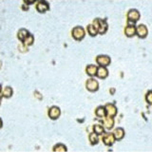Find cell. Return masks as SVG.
I'll list each match as a JSON object with an SVG mask.
<instances>
[{
	"label": "cell",
	"mask_w": 152,
	"mask_h": 152,
	"mask_svg": "<svg viewBox=\"0 0 152 152\" xmlns=\"http://www.w3.org/2000/svg\"><path fill=\"white\" fill-rule=\"evenodd\" d=\"M52 150L53 151H66V147L63 144H57V145H55V146H53Z\"/></svg>",
	"instance_id": "603a6c76"
},
{
	"label": "cell",
	"mask_w": 152,
	"mask_h": 152,
	"mask_svg": "<svg viewBox=\"0 0 152 152\" xmlns=\"http://www.w3.org/2000/svg\"><path fill=\"white\" fill-rule=\"evenodd\" d=\"M88 140H89V142H90V144H91L92 145H97L98 142H99V137H98V134H96L95 132L90 133L89 136H88Z\"/></svg>",
	"instance_id": "d6986e66"
},
{
	"label": "cell",
	"mask_w": 152,
	"mask_h": 152,
	"mask_svg": "<svg viewBox=\"0 0 152 152\" xmlns=\"http://www.w3.org/2000/svg\"><path fill=\"white\" fill-rule=\"evenodd\" d=\"M127 22L128 24H134L140 19V12L139 11H137L135 9H131L127 12Z\"/></svg>",
	"instance_id": "3957f363"
},
{
	"label": "cell",
	"mask_w": 152,
	"mask_h": 152,
	"mask_svg": "<svg viewBox=\"0 0 152 152\" xmlns=\"http://www.w3.org/2000/svg\"><path fill=\"white\" fill-rule=\"evenodd\" d=\"M93 130H94L95 133H96V134L101 135V134H103V133L104 132V126L102 125L95 124V125H93Z\"/></svg>",
	"instance_id": "44dd1931"
},
{
	"label": "cell",
	"mask_w": 152,
	"mask_h": 152,
	"mask_svg": "<svg viewBox=\"0 0 152 152\" xmlns=\"http://www.w3.org/2000/svg\"><path fill=\"white\" fill-rule=\"evenodd\" d=\"M95 115L99 118H103L107 115V111H106V108L103 106H100L98 107L96 109H95Z\"/></svg>",
	"instance_id": "ac0fdd59"
},
{
	"label": "cell",
	"mask_w": 152,
	"mask_h": 152,
	"mask_svg": "<svg viewBox=\"0 0 152 152\" xmlns=\"http://www.w3.org/2000/svg\"><path fill=\"white\" fill-rule=\"evenodd\" d=\"M12 94H13V89H12V88L9 87V86H8V87H5L4 88L3 91H2V97L9 99V98H11L12 96Z\"/></svg>",
	"instance_id": "e0dca14e"
},
{
	"label": "cell",
	"mask_w": 152,
	"mask_h": 152,
	"mask_svg": "<svg viewBox=\"0 0 152 152\" xmlns=\"http://www.w3.org/2000/svg\"><path fill=\"white\" fill-rule=\"evenodd\" d=\"M87 30H88V34H89L90 36H92V37L96 36V35L98 34V31H97V30L94 28V26L92 25V24H89V25H88V27H87Z\"/></svg>",
	"instance_id": "ffe728a7"
},
{
	"label": "cell",
	"mask_w": 152,
	"mask_h": 152,
	"mask_svg": "<svg viewBox=\"0 0 152 152\" xmlns=\"http://www.w3.org/2000/svg\"><path fill=\"white\" fill-rule=\"evenodd\" d=\"M136 34L139 36V38H145L148 34V31H147V27L144 24H141L136 28Z\"/></svg>",
	"instance_id": "52a82bcc"
},
{
	"label": "cell",
	"mask_w": 152,
	"mask_h": 152,
	"mask_svg": "<svg viewBox=\"0 0 152 152\" xmlns=\"http://www.w3.org/2000/svg\"><path fill=\"white\" fill-rule=\"evenodd\" d=\"M50 10V4L46 1H39L36 4V11L40 13H44Z\"/></svg>",
	"instance_id": "ba28073f"
},
{
	"label": "cell",
	"mask_w": 152,
	"mask_h": 152,
	"mask_svg": "<svg viewBox=\"0 0 152 152\" xmlns=\"http://www.w3.org/2000/svg\"><path fill=\"white\" fill-rule=\"evenodd\" d=\"M115 138H114L113 133H107V134H104L103 137V142L107 146H111L114 142H115Z\"/></svg>",
	"instance_id": "30bf717a"
},
{
	"label": "cell",
	"mask_w": 152,
	"mask_h": 152,
	"mask_svg": "<svg viewBox=\"0 0 152 152\" xmlns=\"http://www.w3.org/2000/svg\"><path fill=\"white\" fill-rule=\"evenodd\" d=\"M110 62H111L110 57L107 55H98L96 57V63L100 66H107L110 64Z\"/></svg>",
	"instance_id": "8992f818"
},
{
	"label": "cell",
	"mask_w": 152,
	"mask_h": 152,
	"mask_svg": "<svg viewBox=\"0 0 152 152\" xmlns=\"http://www.w3.org/2000/svg\"><path fill=\"white\" fill-rule=\"evenodd\" d=\"M104 108H106V111H107V116H110V117H114L116 116L117 114V107H115L114 104H107L104 106Z\"/></svg>",
	"instance_id": "9c48e42d"
},
{
	"label": "cell",
	"mask_w": 152,
	"mask_h": 152,
	"mask_svg": "<svg viewBox=\"0 0 152 152\" xmlns=\"http://www.w3.org/2000/svg\"><path fill=\"white\" fill-rule=\"evenodd\" d=\"M113 135L116 141H121L125 137V129L123 127H117L116 129H114Z\"/></svg>",
	"instance_id": "4fadbf2b"
},
{
	"label": "cell",
	"mask_w": 152,
	"mask_h": 152,
	"mask_svg": "<svg viewBox=\"0 0 152 152\" xmlns=\"http://www.w3.org/2000/svg\"><path fill=\"white\" fill-rule=\"evenodd\" d=\"M97 69L98 68L95 65H88L87 68H86V73L88 76H94V75H96Z\"/></svg>",
	"instance_id": "2e32d148"
},
{
	"label": "cell",
	"mask_w": 152,
	"mask_h": 152,
	"mask_svg": "<svg viewBox=\"0 0 152 152\" xmlns=\"http://www.w3.org/2000/svg\"><path fill=\"white\" fill-rule=\"evenodd\" d=\"M22 10H24V11H28V6H26V5H22Z\"/></svg>",
	"instance_id": "d4e9b609"
},
{
	"label": "cell",
	"mask_w": 152,
	"mask_h": 152,
	"mask_svg": "<svg viewBox=\"0 0 152 152\" xmlns=\"http://www.w3.org/2000/svg\"><path fill=\"white\" fill-rule=\"evenodd\" d=\"M48 114H49V117L51 119V120H57L61 115V109H60V107H56V106L50 107L49 108Z\"/></svg>",
	"instance_id": "5b68a950"
},
{
	"label": "cell",
	"mask_w": 152,
	"mask_h": 152,
	"mask_svg": "<svg viewBox=\"0 0 152 152\" xmlns=\"http://www.w3.org/2000/svg\"><path fill=\"white\" fill-rule=\"evenodd\" d=\"M104 128L109 130V129H112V127L114 126V120H113V117L110 116H107V118L104 119Z\"/></svg>",
	"instance_id": "5bb4252c"
},
{
	"label": "cell",
	"mask_w": 152,
	"mask_h": 152,
	"mask_svg": "<svg viewBox=\"0 0 152 152\" xmlns=\"http://www.w3.org/2000/svg\"><path fill=\"white\" fill-rule=\"evenodd\" d=\"M92 25L96 28L99 34H104L107 31L108 25L107 22V19H101V18H95L93 20Z\"/></svg>",
	"instance_id": "6da1fadb"
},
{
	"label": "cell",
	"mask_w": 152,
	"mask_h": 152,
	"mask_svg": "<svg viewBox=\"0 0 152 152\" xmlns=\"http://www.w3.org/2000/svg\"><path fill=\"white\" fill-rule=\"evenodd\" d=\"M96 75L100 79H106L108 76V70L106 66H99L97 69Z\"/></svg>",
	"instance_id": "7c38bea8"
},
{
	"label": "cell",
	"mask_w": 152,
	"mask_h": 152,
	"mask_svg": "<svg viewBox=\"0 0 152 152\" xmlns=\"http://www.w3.org/2000/svg\"><path fill=\"white\" fill-rule=\"evenodd\" d=\"M33 42H34V38H33V35L30 34L25 40L23 41V45L26 46V47H30V46H31L33 44Z\"/></svg>",
	"instance_id": "7402d4cb"
},
{
	"label": "cell",
	"mask_w": 152,
	"mask_h": 152,
	"mask_svg": "<svg viewBox=\"0 0 152 152\" xmlns=\"http://www.w3.org/2000/svg\"><path fill=\"white\" fill-rule=\"evenodd\" d=\"M30 34H31V33L28 32V31L26 30V28H20V30L17 31V38L20 41L23 42Z\"/></svg>",
	"instance_id": "9a60e30c"
},
{
	"label": "cell",
	"mask_w": 152,
	"mask_h": 152,
	"mask_svg": "<svg viewBox=\"0 0 152 152\" xmlns=\"http://www.w3.org/2000/svg\"><path fill=\"white\" fill-rule=\"evenodd\" d=\"M86 88L90 92H95L99 89V83L95 79L89 78L87 82H86Z\"/></svg>",
	"instance_id": "277c9868"
},
{
	"label": "cell",
	"mask_w": 152,
	"mask_h": 152,
	"mask_svg": "<svg viewBox=\"0 0 152 152\" xmlns=\"http://www.w3.org/2000/svg\"><path fill=\"white\" fill-rule=\"evenodd\" d=\"M125 34L127 37H133L136 34V27L133 24H128L125 28Z\"/></svg>",
	"instance_id": "8fae6325"
},
{
	"label": "cell",
	"mask_w": 152,
	"mask_h": 152,
	"mask_svg": "<svg viewBox=\"0 0 152 152\" xmlns=\"http://www.w3.org/2000/svg\"><path fill=\"white\" fill-rule=\"evenodd\" d=\"M85 35H86V31H85V28L81 26L74 27L72 28V31H71V36H72L73 39H75L76 41L83 40Z\"/></svg>",
	"instance_id": "7a4b0ae2"
},
{
	"label": "cell",
	"mask_w": 152,
	"mask_h": 152,
	"mask_svg": "<svg viewBox=\"0 0 152 152\" xmlns=\"http://www.w3.org/2000/svg\"><path fill=\"white\" fill-rule=\"evenodd\" d=\"M145 101L148 104H152V95H151V90H148L147 93L145 94Z\"/></svg>",
	"instance_id": "cb8c5ba5"
}]
</instances>
